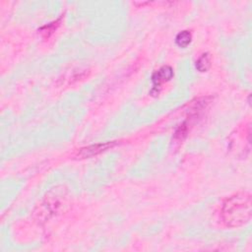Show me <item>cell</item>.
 I'll return each instance as SVG.
<instances>
[{
	"mask_svg": "<svg viewBox=\"0 0 252 252\" xmlns=\"http://www.w3.org/2000/svg\"><path fill=\"white\" fill-rule=\"evenodd\" d=\"M191 40H192V34L190 32L188 31H182L180 32L176 37H175V42L176 44L179 46V47H182V48H185L187 47L190 43H191Z\"/></svg>",
	"mask_w": 252,
	"mask_h": 252,
	"instance_id": "cell-4",
	"label": "cell"
},
{
	"mask_svg": "<svg viewBox=\"0 0 252 252\" xmlns=\"http://www.w3.org/2000/svg\"><path fill=\"white\" fill-rule=\"evenodd\" d=\"M173 77V69L170 66H162L158 71H156L152 76L153 90L152 92L157 94L161 88V85L168 82Z\"/></svg>",
	"mask_w": 252,
	"mask_h": 252,
	"instance_id": "cell-2",
	"label": "cell"
},
{
	"mask_svg": "<svg viewBox=\"0 0 252 252\" xmlns=\"http://www.w3.org/2000/svg\"><path fill=\"white\" fill-rule=\"evenodd\" d=\"M210 66H211V60L208 53L202 54L196 62V68L200 72H206L210 68Z\"/></svg>",
	"mask_w": 252,
	"mask_h": 252,
	"instance_id": "cell-5",
	"label": "cell"
},
{
	"mask_svg": "<svg viewBox=\"0 0 252 252\" xmlns=\"http://www.w3.org/2000/svg\"><path fill=\"white\" fill-rule=\"evenodd\" d=\"M115 144L113 142H106V143H100L95 145H91L86 148L81 149L79 156L82 158H91L94 156H97L108 149H111Z\"/></svg>",
	"mask_w": 252,
	"mask_h": 252,
	"instance_id": "cell-3",
	"label": "cell"
},
{
	"mask_svg": "<svg viewBox=\"0 0 252 252\" xmlns=\"http://www.w3.org/2000/svg\"><path fill=\"white\" fill-rule=\"evenodd\" d=\"M252 216L251 195L245 192L234 194L224 200L220 209L222 222L228 227H239L248 223Z\"/></svg>",
	"mask_w": 252,
	"mask_h": 252,
	"instance_id": "cell-1",
	"label": "cell"
}]
</instances>
